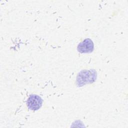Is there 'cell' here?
Here are the masks:
<instances>
[{
  "label": "cell",
  "instance_id": "cell-1",
  "mask_svg": "<svg viewBox=\"0 0 128 128\" xmlns=\"http://www.w3.org/2000/svg\"><path fill=\"white\" fill-rule=\"evenodd\" d=\"M96 78V72L94 70H84L78 75L76 84L78 86H82L87 84L94 82Z\"/></svg>",
  "mask_w": 128,
  "mask_h": 128
},
{
  "label": "cell",
  "instance_id": "cell-2",
  "mask_svg": "<svg viewBox=\"0 0 128 128\" xmlns=\"http://www.w3.org/2000/svg\"><path fill=\"white\" fill-rule=\"evenodd\" d=\"M42 100L38 95L32 94L28 98L26 104L28 108L32 110H38L42 106Z\"/></svg>",
  "mask_w": 128,
  "mask_h": 128
},
{
  "label": "cell",
  "instance_id": "cell-3",
  "mask_svg": "<svg viewBox=\"0 0 128 128\" xmlns=\"http://www.w3.org/2000/svg\"><path fill=\"white\" fill-rule=\"evenodd\" d=\"M94 45L90 38H86L80 42L77 46V50L80 53H89L94 50Z\"/></svg>",
  "mask_w": 128,
  "mask_h": 128
}]
</instances>
